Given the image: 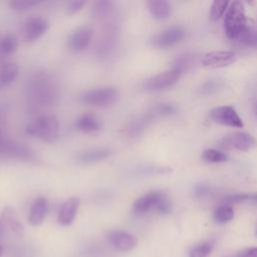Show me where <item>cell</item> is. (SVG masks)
Segmentation results:
<instances>
[{
	"label": "cell",
	"mask_w": 257,
	"mask_h": 257,
	"mask_svg": "<svg viewBox=\"0 0 257 257\" xmlns=\"http://www.w3.org/2000/svg\"><path fill=\"white\" fill-rule=\"evenodd\" d=\"M25 133L45 142H54L59 134V121L54 114H41L26 125Z\"/></svg>",
	"instance_id": "1"
},
{
	"label": "cell",
	"mask_w": 257,
	"mask_h": 257,
	"mask_svg": "<svg viewBox=\"0 0 257 257\" xmlns=\"http://www.w3.org/2000/svg\"><path fill=\"white\" fill-rule=\"evenodd\" d=\"M171 209V201L168 195L162 191L149 192L138 198L133 205V211L139 215L145 214L151 210L165 215L170 213Z\"/></svg>",
	"instance_id": "2"
},
{
	"label": "cell",
	"mask_w": 257,
	"mask_h": 257,
	"mask_svg": "<svg viewBox=\"0 0 257 257\" xmlns=\"http://www.w3.org/2000/svg\"><path fill=\"white\" fill-rule=\"evenodd\" d=\"M30 93L33 100L39 105H49L57 97L55 81L46 73L35 75L30 84Z\"/></svg>",
	"instance_id": "3"
},
{
	"label": "cell",
	"mask_w": 257,
	"mask_h": 257,
	"mask_svg": "<svg viewBox=\"0 0 257 257\" xmlns=\"http://www.w3.org/2000/svg\"><path fill=\"white\" fill-rule=\"evenodd\" d=\"M224 26L227 37L235 41L241 32L246 28L245 9L241 1H233L230 3V6H228L225 14Z\"/></svg>",
	"instance_id": "4"
},
{
	"label": "cell",
	"mask_w": 257,
	"mask_h": 257,
	"mask_svg": "<svg viewBox=\"0 0 257 257\" xmlns=\"http://www.w3.org/2000/svg\"><path fill=\"white\" fill-rule=\"evenodd\" d=\"M119 96V92L115 87L106 86L100 88L89 89L80 95V100L88 105L97 107H108L112 105Z\"/></svg>",
	"instance_id": "5"
},
{
	"label": "cell",
	"mask_w": 257,
	"mask_h": 257,
	"mask_svg": "<svg viewBox=\"0 0 257 257\" xmlns=\"http://www.w3.org/2000/svg\"><path fill=\"white\" fill-rule=\"evenodd\" d=\"M219 146L225 150L247 152L256 146V141L247 133L234 132L223 137L219 141Z\"/></svg>",
	"instance_id": "6"
},
{
	"label": "cell",
	"mask_w": 257,
	"mask_h": 257,
	"mask_svg": "<svg viewBox=\"0 0 257 257\" xmlns=\"http://www.w3.org/2000/svg\"><path fill=\"white\" fill-rule=\"evenodd\" d=\"M180 76L181 74L174 69L167 70L147 78L143 83V87L149 91H159L167 89L175 85L178 82Z\"/></svg>",
	"instance_id": "7"
},
{
	"label": "cell",
	"mask_w": 257,
	"mask_h": 257,
	"mask_svg": "<svg viewBox=\"0 0 257 257\" xmlns=\"http://www.w3.org/2000/svg\"><path fill=\"white\" fill-rule=\"evenodd\" d=\"M49 28V22L40 16L28 18L22 25V38L26 42H34L41 37Z\"/></svg>",
	"instance_id": "8"
},
{
	"label": "cell",
	"mask_w": 257,
	"mask_h": 257,
	"mask_svg": "<svg viewBox=\"0 0 257 257\" xmlns=\"http://www.w3.org/2000/svg\"><path fill=\"white\" fill-rule=\"evenodd\" d=\"M0 152L10 158L22 161H35V152L26 145L16 141H5L0 143Z\"/></svg>",
	"instance_id": "9"
},
{
	"label": "cell",
	"mask_w": 257,
	"mask_h": 257,
	"mask_svg": "<svg viewBox=\"0 0 257 257\" xmlns=\"http://www.w3.org/2000/svg\"><path fill=\"white\" fill-rule=\"evenodd\" d=\"M210 117L217 123L231 127H243L244 125L235 108L230 105H221L213 108L210 111Z\"/></svg>",
	"instance_id": "10"
},
{
	"label": "cell",
	"mask_w": 257,
	"mask_h": 257,
	"mask_svg": "<svg viewBox=\"0 0 257 257\" xmlns=\"http://www.w3.org/2000/svg\"><path fill=\"white\" fill-rule=\"evenodd\" d=\"M185 30L182 27L174 26L153 36L150 43L157 48H167L179 43L185 37Z\"/></svg>",
	"instance_id": "11"
},
{
	"label": "cell",
	"mask_w": 257,
	"mask_h": 257,
	"mask_svg": "<svg viewBox=\"0 0 257 257\" xmlns=\"http://www.w3.org/2000/svg\"><path fill=\"white\" fill-rule=\"evenodd\" d=\"M237 56L232 51H212L202 58V65L206 68H223L233 64Z\"/></svg>",
	"instance_id": "12"
},
{
	"label": "cell",
	"mask_w": 257,
	"mask_h": 257,
	"mask_svg": "<svg viewBox=\"0 0 257 257\" xmlns=\"http://www.w3.org/2000/svg\"><path fill=\"white\" fill-rule=\"evenodd\" d=\"M108 241L110 245L119 252H128L138 244V239L134 235L122 230L110 231L108 233Z\"/></svg>",
	"instance_id": "13"
},
{
	"label": "cell",
	"mask_w": 257,
	"mask_h": 257,
	"mask_svg": "<svg viewBox=\"0 0 257 257\" xmlns=\"http://www.w3.org/2000/svg\"><path fill=\"white\" fill-rule=\"evenodd\" d=\"M93 31L88 26H80L76 28L68 37V46L73 51H82L90 43Z\"/></svg>",
	"instance_id": "14"
},
{
	"label": "cell",
	"mask_w": 257,
	"mask_h": 257,
	"mask_svg": "<svg viewBox=\"0 0 257 257\" xmlns=\"http://www.w3.org/2000/svg\"><path fill=\"white\" fill-rule=\"evenodd\" d=\"M48 208H49L48 201L44 197L36 198L30 207L29 216H28L29 224L33 227H37L41 225L46 217Z\"/></svg>",
	"instance_id": "15"
},
{
	"label": "cell",
	"mask_w": 257,
	"mask_h": 257,
	"mask_svg": "<svg viewBox=\"0 0 257 257\" xmlns=\"http://www.w3.org/2000/svg\"><path fill=\"white\" fill-rule=\"evenodd\" d=\"M159 117L157 113L154 111L153 108L149 110V112L145 113L144 115L130 121L125 127V133L131 138H136L140 136L147 127L148 125L155 119Z\"/></svg>",
	"instance_id": "16"
},
{
	"label": "cell",
	"mask_w": 257,
	"mask_h": 257,
	"mask_svg": "<svg viewBox=\"0 0 257 257\" xmlns=\"http://www.w3.org/2000/svg\"><path fill=\"white\" fill-rule=\"evenodd\" d=\"M112 151L108 148H94L83 151L76 156V161L82 165H91L109 158Z\"/></svg>",
	"instance_id": "17"
},
{
	"label": "cell",
	"mask_w": 257,
	"mask_h": 257,
	"mask_svg": "<svg viewBox=\"0 0 257 257\" xmlns=\"http://www.w3.org/2000/svg\"><path fill=\"white\" fill-rule=\"evenodd\" d=\"M79 206V200L75 197H71L67 199L60 207L57 221L61 226H69L77 213V209Z\"/></svg>",
	"instance_id": "18"
},
{
	"label": "cell",
	"mask_w": 257,
	"mask_h": 257,
	"mask_svg": "<svg viewBox=\"0 0 257 257\" xmlns=\"http://www.w3.org/2000/svg\"><path fill=\"white\" fill-rule=\"evenodd\" d=\"M2 219L4 223L10 228L11 231L17 235H22L24 233V225L21 222L16 210L10 206L3 208Z\"/></svg>",
	"instance_id": "19"
},
{
	"label": "cell",
	"mask_w": 257,
	"mask_h": 257,
	"mask_svg": "<svg viewBox=\"0 0 257 257\" xmlns=\"http://www.w3.org/2000/svg\"><path fill=\"white\" fill-rule=\"evenodd\" d=\"M148 10L153 18L157 20H165L171 14V6L165 0H150L147 2Z\"/></svg>",
	"instance_id": "20"
},
{
	"label": "cell",
	"mask_w": 257,
	"mask_h": 257,
	"mask_svg": "<svg viewBox=\"0 0 257 257\" xmlns=\"http://www.w3.org/2000/svg\"><path fill=\"white\" fill-rule=\"evenodd\" d=\"M75 130L81 132V133H94L100 130V122L98 118L91 114V113H85L79 116L74 123Z\"/></svg>",
	"instance_id": "21"
},
{
	"label": "cell",
	"mask_w": 257,
	"mask_h": 257,
	"mask_svg": "<svg viewBox=\"0 0 257 257\" xmlns=\"http://www.w3.org/2000/svg\"><path fill=\"white\" fill-rule=\"evenodd\" d=\"M114 9V3L110 0H98L93 3L90 14L93 19L103 20L111 15Z\"/></svg>",
	"instance_id": "22"
},
{
	"label": "cell",
	"mask_w": 257,
	"mask_h": 257,
	"mask_svg": "<svg viewBox=\"0 0 257 257\" xmlns=\"http://www.w3.org/2000/svg\"><path fill=\"white\" fill-rule=\"evenodd\" d=\"M198 56L195 53H183L176 57V59L173 62V68L174 70L178 71L180 74L183 72H187L191 70L196 64H197Z\"/></svg>",
	"instance_id": "23"
},
{
	"label": "cell",
	"mask_w": 257,
	"mask_h": 257,
	"mask_svg": "<svg viewBox=\"0 0 257 257\" xmlns=\"http://www.w3.org/2000/svg\"><path fill=\"white\" fill-rule=\"evenodd\" d=\"M19 72L15 62H4L0 67V87L9 85L17 77Z\"/></svg>",
	"instance_id": "24"
},
{
	"label": "cell",
	"mask_w": 257,
	"mask_h": 257,
	"mask_svg": "<svg viewBox=\"0 0 257 257\" xmlns=\"http://www.w3.org/2000/svg\"><path fill=\"white\" fill-rule=\"evenodd\" d=\"M236 41L247 47H257V31L246 26Z\"/></svg>",
	"instance_id": "25"
},
{
	"label": "cell",
	"mask_w": 257,
	"mask_h": 257,
	"mask_svg": "<svg viewBox=\"0 0 257 257\" xmlns=\"http://www.w3.org/2000/svg\"><path fill=\"white\" fill-rule=\"evenodd\" d=\"M214 219L219 224H224L231 221L234 217V211L231 205H221L214 211Z\"/></svg>",
	"instance_id": "26"
},
{
	"label": "cell",
	"mask_w": 257,
	"mask_h": 257,
	"mask_svg": "<svg viewBox=\"0 0 257 257\" xmlns=\"http://www.w3.org/2000/svg\"><path fill=\"white\" fill-rule=\"evenodd\" d=\"M18 48V38L13 33H7L0 42V49L4 54H11Z\"/></svg>",
	"instance_id": "27"
},
{
	"label": "cell",
	"mask_w": 257,
	"mask_h": 257,
	"mask_svg": "<svg viewBox=\"0 0 257 257\" xmlns=\"http://www.w3.org/2000/svg\"><path fill=\"white\" fill-rule=\"evenodd\" d=\"M224 204L231 205V204H237V203H243V202H252L257 204V193L256 194H234V195H228L223 199Z\"/></svg>",
	"instance_id": "28"
},
{
	"label": "cell",
	"mask_w": 257,
	"mask_h": 257,
	"mask_svg": "<svg viewBox=\"0 0 257 257\" xmlns=\"http://www.w3.org/2000/svg\"><path fill=\"white\" fill-rule=\"evenodd\" d=\"M230 2L227 0H215L212 5H211V9H210V18L214 21L220 19L224 12L228 9Z\"/></svg>",
	"instance_id": "29"
},
{
	"label": "cell",
	"mask_w": 257,
	"mask_h": 257,
	"mask_svg": "<svg viewBox=\"0 0 257 257\" xmlns=\"http://www.w3.org/2000/svg\"><path fill=\"white\" fill-rule=\"evenodd\" d=\"M203 160L209 163H224L227 161L228 157L223 152L217 151L215 149H208L205 150L202 154Z\"/></svg>",
	"instance_id": "30"
},
{
	"label": "cell",
	"mask_w": 257,
	"mask_h": 257,
	"mask_svg": "<svg viewBox=\"0 0 257 257\" xmlns=\"http://www.w3.org/2000/svg\"><path fill=\"white\" fill-rule=\"evenodd\" d=\"M41 2V0H13L9 2V7L15 11H27Z\"/></svg>",
	"instance_id": "31"
},
{
	"label": "cell",
	"mask_w": 257,
	"mask_h": 257,
	"mask_svg": "<svg viewBox=\"0 0 257 257\" xmlns=\"http://www.w3.org/2000/svg\"><path fill=\"white\" fill-rule=\"evenodd\" d=\"M213 245V241H207L195 246L190 252V257H207L210 254Z\"/></svg>",
	"instance_id": "32"
},
{
	"label": "cell",
	"mask_w": 257,
	"mask_h": 257,
	"mask_svg": "<svg viewBox=\"0 0 257 257\" xmlns=\"http://www.w3.org/2000/svg\"><path fill=\"white\" fill-rule=\"evenodd\" d=\"M84 5H85V1H83V0H73L67 4L66 9L69 14H75V13L79 12L83 8Z\"/></svg>",
	"instance_id": "33"
},
{
	"label": "cell",
	"mask_w": 257,
	"mask_h": 257,
	"mask_svg": "<svg viewBox=\"0 0 257 257\" xmlns=\"http://www.w3.org/2000/svg\"><path fill=\"white\" fill-rule=\"evenodd\" d=\"M235 257H257V247L242 250Z\"/></svg>",
	"instance_id": "34"
},
{
	"label": "cell",
	"mask_w": 257,
	"mask_h": 257,
	"mask_svg": "<svg viewBox=\"0 0 257 257\" xmlns=\"http://www.w3.org/2000/svg\"><path fill=\"white\" fill-rule=\"evenodd\" d=\"M2 254H3V248H2V246L0 245V257L2 256Z\"/></svg>",
	"instance_id": "35"
},
{
	"label": "cell",
	"mask_w": 257,
	"mask_h": 257,
	"mask_svg": "<svg viewBox=\"0 0 257 257\" xmlns=\"http://www.w3.org/2000/svg\"><path fill=\"white\" fill-rule=\"evenodd\" d=\"M0 234H1V223H0Z\"/></svg>",
	"instance_id": "36"
},
{
	"label": "cell",
	"mask_w": 257,
	"mask_h": 257,
	"mask_svg": "<svg viewBox=\"0 0 257 257\" xmlns=\"http://www.w3.org/2000/svg\"><path fill=\"white\" fill-rule=\"evenodd\" d=\"M256 112H257V105H256Z\"/></svg>",
	"instance_id": "37"
}]
</instances>
